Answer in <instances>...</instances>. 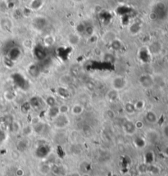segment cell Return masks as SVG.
<instances>
[{"instance_id": "obj_1", "label": "cell", "mask_w": 168, "mask_h": 176, "mask_svg": "<svg viewBox=\"0 0 168 176\" xmlns=\"http://www.w3.org/2000/svg\"><path fill=\"white\" fill-rule=\"evenodd\" d=\"M54 125L56 128H58V129H63V128L67 126L69 123V119L66 115V114H61V113H59L56 117L54 118Z\"/></svg>"}, {"instance_id": "obj_2", "label": "cell", "mask_w": 168, "mask_h": 176, "mask_svg": "<svg viewBox=\"0 0 168 176\" xmlns=\"http://www.w3.org/2000/svg\"><path fill=\"white\" fill-rule=\"evenodd\" d=\"M126 83H127V81L126 79L122 76H117L115 77L114 79H112V88H114L116 90L119 91L123 89L126 86Z\"/></svg>"}, {"instance_id": "obj_3", "label": "cell", "mask_w": 168, "mask_h": 176, "mask_svg": "<svg viewBox=\"0 0 168 176\" xmlns=\"http://www.w3.org/2000/svg\"><path fill=\"white\" fill-rule=\"evenodd\" d=\"M140 83L142 84V86L145 87V88H148V87H151L153 83V80L150 77V75H148V74H144V75H142L140 77Z\"/></svg>"}, {"instance_id": "obj_4", "label": "cell", "mask_w": 168, "mask_h": 176, "mask_svg": "<svg viewBox=\"0 0 168 176\" xmlns=\"http://www.w3.org/2000/svg\"><path fill=\"white\" fill-rule=\"evenodd\" d=\"M119 97V93L118 91L114 89V88H112L111 90H109L107 93V98L108 99V101L110 102H115L118 99Z\"/></svg>"}, {"instance_id": "obj_5", "label": "cell", "mask_w": 168, "mask_h": 176, "mask_svg": "<svg viewBox=\"0 0 168 176\" xmlns=\"http://www.w3.org/2000/svg\"><path fill=\"white\" fill-rule=\"evenodd\" d=\"M124 129L129 134H133L136 130V127H135V124H133L131 121H127L124 124Z\"/></svg>"}, {"instance_id": "obj_6", "label": "cell", "mask_w": 168, "mask_h": 176, "mask_svg": "<svg viewBox=\"0 0 168 176\" xmlns=\"http://www.w3.org/2000/svg\"><path fill=\"white\" fill-rule=\"evenodd\" d=\"M145 120L150 124H154L157 120V115L153 111H148L145 115Z\"/></svg>"}, {"instance_id": "obj_7", "label": "cell", "mask_w": 168, "mask_h": 176, "mask_svg": "<svg viewBox=\"0 0 168 176\" xmlns=\"http://www.w3.org/2000/svg\"><path fill=\"white\" fill-rule=\"evenodd\" d=\"M83 111H84L83 106H81L80 104H76V105L72 106V114H74V115H81V114H82Z\"/></svg>"}, {"instance_id": "obj_8", "label": "cell", "mask_w": 168, "mask_h": 176, "mask_svg": "<svg viewBox=\"0 0 168 176\" xmlns=\"http://www.w3.org/2000/svg\"><path fill=\"white\" fill-rule=\"evenodd\" d=\"M59 114V109L58 106H50L49 111V115L51 118H55L57 115Z\"/></svg>"}, {"instance_id": "obj_9", "label": "cell", "mask_w": 168, "mask_h": 176, "mask_svg": "<svg viewBox=\"0 0 168 176\" xmlns=\"http://www.w3.org/2000/svg\"><path fill=\"white\" fill-rule=\"evenodd\" d=\"M125 111L128 113V114H134L135 112V108H134V105L133 103H130L128 102L125 105Z\"/></svg>"}, {"instance_id": "obj_10", "label": "cell", "mask_w": 168, "mask_h": 176, "mask_svg": "<svg viewBox=\"0 0 168 176\" xmlns=\"http://www.w3.org/2000/svg\"><path fill=\"white\" fill-rule=\"evenodd\" d=\"M134 105L135 110H136V111H139V110H142V109L144 107L145 103H144V101H143V100H139V101H137Z\"/></svg>"}, {"instance_id": "obj_11", "label": "cell", "mask_w": 168, "mask_h": 176, "mask_svg": "<svg viewBox=\"0 0 168 176\" xmlns=\"http://www.w3.org/2000/svg\"><path fill=\"white\" fill-rule=\"evenodd\" d=\"M58 109H59V113H61V114H67L70 110V108L68 107V106H67V105H62L61 106H59Z\"/></svg>"}, {"instance_id": "obj_12", "label": "cell", "mask_w": 168, "mask_h": 176, "mask_svg": "<svg viewBox=\"0 0 168 176\" xmlns=\"http://www.w3.org/2000/svg\"><path fill=\"white\" fill-rule=\"evenodd\" d=\"M46 102H47V104L49 106H55V102H56V101H55V98H54V97H47V99H46Z\"/></svg>"}, {"instance_id": "obj_13", "label": "cell", "mask_w": 168, "mask_h": 176, "mask_svg": "<svg viewBox=\"0 0 168 176\" xmlns=\"http://www.w3.org/2000/svg\"><path fill=\"white\" fill-rule=\"evenodd\" d=\"M62 77H63V79H65V81L62 82V83H63V84H64V85H67V84L70 83H71V81H72V79H71V77H69V75H67V74H66V75H63Z\"/></svg>"}, {"instance_id": "obj_14", "label": "cell", "mask_w": 168, "mask_h": 176, "mask_svg": "<svg viewBox=\"0 0 168 176\" xmlns=\"http://www.w3.org/2000/svg\"><path fill=\"white\" fill-rule=\"evenodd\" d=\"M164 134H165L166 137H167L168 138V125L164 127Z\"/></svg>"}, {"instance_id": "obj_15", "label": "cell", "mask_w": 168, "mask_h": 176, "mask_svg": "<svg viewBox=\"0 0 168 176\" xmlns=\"http://www.w3.org/2000/svg\"><path fill=\"white\" fill-rule=\"evenodd\" d=\"M84 176H90V175H88V174H85V175Z\"/></svg>"}]
</instances>
